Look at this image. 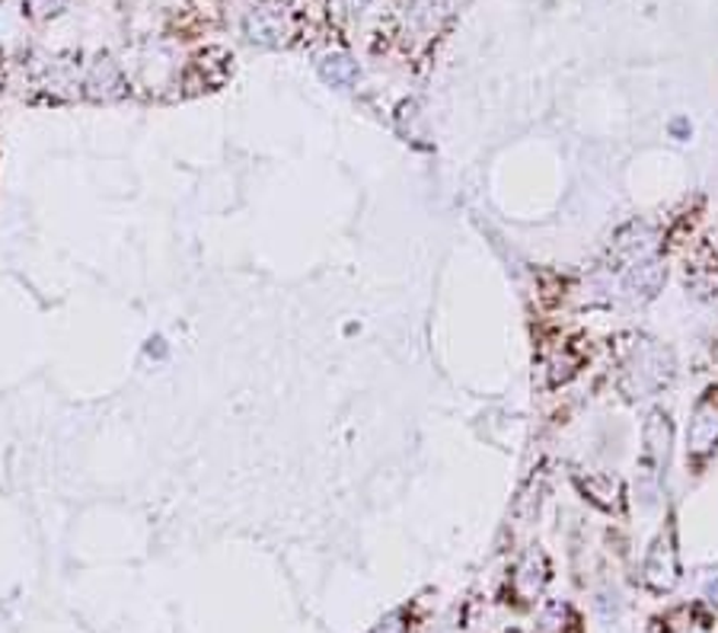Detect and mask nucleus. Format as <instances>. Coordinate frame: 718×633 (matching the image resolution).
<instances>
[{
	"label": "nucleus",
	"mask_w": 718,
	"mask_h": 633,
	"mask_svg": "<svg viewBox=\"0 0 718 633\" xmlns=\"http://www.w3.org/2000/svg\"><path fill=\"white\" fill-rule=\"evenodd\" d=\"M349 3H352V7H355V10H361V7H364V3H367V0H349Z\"/></svg>",
	"instance_id": "obj_11"
},
{
	"label": "nucleus",
	"mask_w": 718,
	"mask_h": 633,
	"mask_svg": "<svg viewBox=\"0 0 718 633\" xmlns=\"http://www.w3.org/2000/svg\"><path fill=\"white\" fill-rule=\"evenodd\" d=\"M320 74L332 87H349L358 77V67H355V62L345 52H327L320 58Z\"/></svg>",
	"instance_id": "obj_7"
},
{
	"label": "nucleus",
	"mask_w": 718,
	"mask_h": 633,
	"mask_svg": "<svg viewBox=\"0 0 718 633\" xmlns=\"http://www.w3.org/2000/svg\"><path fill=\"white\" fill-rule=\"evenodd\" d=\"M661 282H664V269L658 263H645V266H639L629 275V288H642L645 298H652L654 292L661 288Z\"/></svg>",
	"instance_id": "obj_9"
},
{
	"label": "nucleus",
	"mask_w": 718,
	"mask_h": 633,
	"mask_svg": "<svg viewBox=\"0 0 718 633\" xmlns=\"http://www.w3.org/2000/svg\"><path fill=\"white\" fill-rule=\"evenodd\" d=\"M661 633H713V627H709V618L699 614L696 608H681L677 614L667 618Z\"/></svg>",
	"instance_id": "obj_8"
},
{
	"label": "nucleus",
	"mask_w": 718,
	"mask_h": 633,
	"mask_svg": "<svg viewBox=\"0 0 718 633\" xmlns=\"http://www.w3.org/2000/svg\"><path fill=\"white\" fill-rule=\"evenodd\" d=\"M667 458H671V423H667V416L652 413V419L645 426V465H649V473L658 477L667 465Z\"/></svg>",
	"instance_id": "obj_6"
},
{
	"label": "nucleus",
	"mask_w": 718,
	"mask_h": 633,
	"mask_svg": "<svg viewBox=\"0 0 718 633\" xmlns=\"http://www.w3.org/2000/svg\"><path fill=\"white\" fill-rule=\"evenodd\" d=\"M70 0H23V17L33 23H45L58 13H65Z\"/></svg>",
	"instance_id": "obj_10"
},
{
	"label": "nucleus",
	"mask_w": 718,
	"mask_h": 633,
	"mask_svg": "<svg viewBox=\"0 0 718 633\" xmlns=\"http://www.w3.org/2000/svg\"><path fill=\"white\" fill-rule=\"evenodd\" d=\"M246 26V35L259 45H281L288 39V17L272 7V3H262V7H253L243 20Z\"/></svg>",
	"instance_id": "obj_5"
},
{
	"label": "nucleus",
	"mask_w": 718,
	"mask_h": 633,
	"mask_svg": "<svg viewBox=\"0 0 718 633\" xmlns=\"http://www.w3.org/2000/svg\"><path fill=\"white\" fill-rule=\"evenodd\" d=\"M686 445L693 455H709L718 445V401L706 397L696 403L689 426H686Z\"/></svg>",
	"instance_id": "obj_4"
},
{
	"label": "nucleus",
	"mask_w": 718,
	"mask_h": 633,
	"mask_svg": "<svg viewBox=\"0 0 718 633\" xmlns=\"http://www.w3.org/2000/svg\"><path fill=\"white\" fill-rule=\"evenodd\" d=\"M84 97L93 102H115L129 97V80L112 58H97L84 77Z\"/></svg>",
	"instance_id": "obj_3"
},
{
	"label": "nucleus",
	"mask_w": 718,
	"mask_h": 633,
	"mask_svg": "<svg viewBox=\"0 0 718 633\" xmlns=\"http://www.w3.org/2000/svg\"><path fill=\"white\" fill-rule=\"evenodd\" d=\"M642 579L652 592H671L681 579V564H677V547L671 534H661L652 544L645 567H642Z\"/></svg>",
	"instance_id": "obj_2"
},
{
	"label": "nucleus",
	"mask_w": 718,
	"mask_h": 633,
	"mask_svg": "<svg viewBox=\"0 0 718 633\" xmlns=\"http://www.w3.org/2000/svg\"><path fill=\"white\" fill-rule=\"evenodd\" d=\"M230 58L224 48H205L198 52L196 58L189 62V67L183 70V87L186 94H205V90H218L230 74Z\"/></svg>",
	"instance_id": "obj_1"
}]
</instances>
